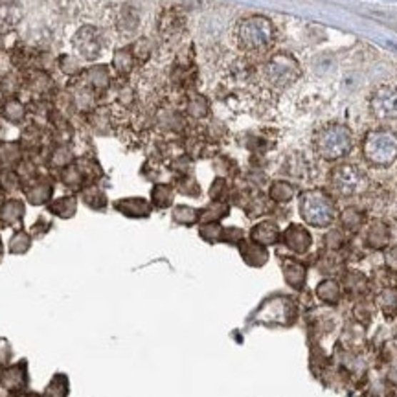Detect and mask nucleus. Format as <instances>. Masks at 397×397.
Segmentation results:
<instances>
[{
  "mask_svg": "<svg viewBox=\"0 0 397 397\" xmlns=\"http://www.w3.org/2000/svg\"><path fill=\"white\" fill-rule=\"evenodd\" d=\"M238 46L246 54H265L274 46L276 28L271 19L263 15H251L238 22L236 26Z\"/></svg>",
  "mask_w": 397,
  "mask_h": 397,
  "instance_id": "f257e3e1",
  "label": "nucleus"
},
{
  "mask_svg": "<svg viewBox=\"0 0 397 397\" xmlns=\"http://www.w3.org/2000/svg\"><path fill=\"white\" fill-rule=\"evenodd\" d=\"M313 147L322 160L337 162L350 155L353 149V134L342 124H329L316 131L313 136Z\"/></svg>",
  "mask_w": 397,
  "mask_h": 397,
  "instance_id": "f03ea898",
  "label": "nucleus"
},
{
  "mask_svg": "<svg viewBox=\"0 0 397 397\" xmlns=\"http://www.w3.org/2000/svg\"><path fill=\"white\" fill-rule=\"evenodd\" d=\"M298 212L307 225L315 228H328L337 219V206L331 195L324 190H307L300 195Z\"/></svg>",
  "mask_w": 397,
  "mask_h": 397,
  "instance_id": "7ed1b4c3",
  "label": "nucleus"
},
{
  "mask_svg": "<svg viewBox=\"0 0 397 397\" xmlns=\"http://www.w3.org/2000/svg\"><path fill=\"white\" fill-rule=\"evenodd\" d=\"M363 155L373 168H388L397 160V133L392 129H373L363 140Z\"/></svg>",
  "mask_w": 397,
  "mask_h": 397,
  "instance_id": "20e7f679",
  "label": "nucleus"
},
{
  "mask_svg": "<svg viewBox=\"0 0 397 397\" xmlns=\"http://www.w3.org/2000/svg\"><path fill=\"white\" fill-rule=\"evenodd\" d=\"M263 74L268 85L276 86V89H287L300 79L302 66H300L296 57H293L291 54L280 52L265 63Z\"/></svg>",
  "mask_w": 397,
  "mask_h": 397,
  "instance_id": "39448f33",
  "label": "nucleus"
},
{
  "mask_svg": "<svg viewBox=\"0 0 397 397\" xmlns=\"http://www.w3.org/2000/svg\"><path fill=\"white\" fill-rule=\"evenodd\" d=\"M331 186L342 197H355L370 188L366 173L355 164H338L331 171Z\"/></svg>",
  "mask_w": 397,
  "mask_h": 397,
  "instance_id": "423d86ee",
  "label": "nucleus"
},
{
  "mask_svg": "<svg viewBox=\"0 0 397 397\" xmlns=\"http://www.w3.org/2000/svg\"><path fill=\"white\" fill-rule=\"evenodd\" d=\"M72 50L76 57H79L81 61H86V63L96 61L101 56V50H104L101 31L96 26H91V24L81 26L72 37Z\"/></svg>",
  "mask_w": 397,
  "mask_h": 397,
  "instance_id": "0eeeda50",
  "label": "nucleus"
},
{
  "mask_svg": "<svg viewBox=\"0 0 397 397\" xmlns=\"http://www.w3.org/2000/svg\"><path fill=\"white\" fill-rule=\"evenodd\" d=\"M370 111L377 120L397 118V85H381L370 96Z\"/></svg>",
  "mask_w": 397,
  "mask_h": 397,
  "instance_id": "6e6552de",
  "label": "nucleus"
},
{
  "mask_svg": "<svg viewBox=\"0 0 397 397\" xmlns=\"http://www.w3.org/2000/svg\"><path fill=\"white\" fill-rule=\"evenodd\" d=\"M281 241L294 254H306L313 245V238L309 230L302 225H289L281 233Z\"/></svg>",
  "mask_w": 397,
  "mask_h": 397,
  "instance_id": "1a4fd4ad",
  "label": "nucleus"
},
{
  "mask_svg": "<svg viewBox=\"0 0 397 397\" xmlns=\"http://www.w3.org/2000/svg\"><path fill=\"white\" fill-rule=\"evenodd\" d=\"M79 78L83 79V89L89 92H96L101 94L109 89L111 85V70L107 65H96L91 66L89 70H85L83 74H79Z\"/></svg>",
  "mask_w": 397,
  "mask_h": 397,
  "instance_id": "9d476101",
  "label": "nucleus"
},
{
  "mask_svg": "<svg viewBox=\"0 0 397 397\" xmlns=\"http://www.w3.org/2000/svg\"><path fill=\"white\" fill-rule=\"evenodd\" d=\"M186 17L181 9H166L159 19V31L164 39H175L184 31Z\"/></svg>",
  "mask_w": 397,
  "mask_h": 397,
  "instance_id": "9b49d317",
  "label": "nucleus"
},
{
  "mask_svg": "<svg viewBox=\"0 0 397 397\" xmlns=\"http://www.w3.org/2000/svg\"><path fill=\"white\" fill-rule=\"evenodd\" d=\"M24 9L17 0H0V34L11 31L21 24Z\"/></svg>",
  "mask_w": 397,
  "mask_h": 397,
  "instance_id": "f8f14e48",
  "label": "nucleus"
},
{
  "mask_svg": "<svg viewBox=\"0 0 397 397\" xmlns=\"http://www.w3.org/2000/svg\"><path fill=\"white\" fill-rule=\"evenodd\" d=\"M392 239V232H390V226L381 219H373L370 225L366 226V233H364V241L370 248L373 251H383L386 248Z\"/></svg>",
  "mask_w": 397,
  "mask_h": 397,
  "instance_id": "ddd939ff",
  "label": "nucleus"
},
{
  "mask_svg": "<svg viewBox=\"0 0 397 397\" xmlns=\"http://www.w3.org/2000/svg\"><path fill=\"white\" fill-rule=\"evenodd\" d=\"M26 370H24V364H17V366H11V368H6L2 373H0V384H2V388L8 390L9 393H21L24 392L26 388Z\"/></svg>",
  "mask_w": 397,
  "mask_h": 397,
  "instance_id": "4468645a",
  "label": "nucleus"
},
{
  "mask_svg": "<svg viewBox=\"0 0 397 397\" xmlns=\"http://www.w3.org/2000/svg\"><path fill=\"white\" fill-rule=\"evenodd\" d=\"M281 239V232L274 221H261L251 230V241L261 246L276 245Z\"/></svg>",
  "mask_w": 397,
  "mask_h": 397,
  "instance_id": "2eb2a0df",
  "label": "nucleus"
},
{
  "mask_svg": "<svg viewBox=\"0 0 397 397\" xmlns=\"http://www.w3.org/2000/svg\"><path fill=\"white\" fill-rule=\"evenodd\" d=\"M114 208L124 216L131 217V219H144L151 213V204L147 203L146 198L140 197H131V198H121L114 203Z\"/></svg>",
  "mask_w": 397,
  "mask_h": 397,
  "instance_id": "dca6fc26",
  "label": "nucleus"
},
{
  "mask_svg": "<svg viewBox=\"0 0 397 397\" xmlns=\"http://www.w3.org/2000/svg\"><path fill=\"white\" fill-rule=\"evenodd\" d=\"M114 24H116V30L120 31L121 35H133L140 26L139 11H136L133 6H121L116 11Z\"/></svg>",
  "mask_w": 397,
  "mask_h": 397,
  "instance_id": "f3484780",
  "label": "nucleus"
},
{
  "mask_svg": "<svg viewBox=\"0 0 397 397\" xmlns=\"http://www.w3.org/2000/svg\"><path fill=\"white\" fill-rule=\"evenodd\" d=\"M24 213H26L24 203L19 198H9L0 206V223L4 226H17L24 219Z\"/></svg>",
  "mask_w": 397,
  "mask_h": 397,
  "instance_id": "a211bd4d",
  "label": "nucleus"
},
{
  "mask_svg": "<svg viewBox=\"0 0 397 397\" xmlns=\"http://www.w3.org/2000/svg\"><path fill=\"white\" fill-rule=\"evenodd\" d=\"M26 105L19 98H6L0 105V116L14 126H21L22 121L26 120Z\"/></svg>",
  "mask_w": 397,
  "mask_h": 397,
  "instance_id": "6ab92c4d",
  "label": "nucleus"
},
{
  "mask_svg": "<svg viewBox=\"0 0 397 397\" xmlns=\"http://www.w3.org/2000/svg\"><path fill=\"white\" fill-rule=\"evenodd\" d=\"M281 271H283L285 281H287L291 287L302 289L307 276V271L302 263H298L294 259H283V261H281Z\"/></svg>",
  "mask_w": 397,
  "mask_h": 397,
  "instance_id": "aec40b11",
  "label": "nucleus"
},
{
  "mask_svg": "<svg viewBox=\"0 0 397 397\" xmlns=\"http://www.w3.org/2000/svg\"><path fill=\"white\" fill-rule=\"evenodd\" d=\"M134 65H136V59H134V54L133 50H131V46L118 48L116 52H114L113 69L120 78L129 76V74L134 70Z\"/></svg>",
  "mask_w": 397,
  "mask_h": 397,
  "instance_id": "412c9836",
  "label": "nucleus"
},
{
  "mask_svg": "<svg viewBox=\"0 0 397 397\" xmlns=\"http://www.w3.org/2000/svg\"><path fill=\"white\" fill-rule=\"evenodd\" d=\"M376 306L386 318L397 315V287H383L376 296Z\"/></svg>",
  "mask_w": 397,
  "mask_h": 397,
  "instance_id": "4be33fe9",
  "label": "nucleus"
},
{
  "mask_svg": "<svg viewBox=\"0 0 397 397\" xmlns=\"http://www.w3.org/2000/svg\"><path fill=\"white\" fill-rule=\"evenodd\" d=\"M26 198L31 204H44L52 195V184L46 181H34L26 186Z\"/></svg>",
  "mask_w": 397,
  "mask_h": 397,
  "instance_id": "5701e85b",
  "label": "nucleus"
},
{
  "mask_svg": "<svg viewBox=\"0 0 397 397\" xmlns=\"http://www.w3.org/2000/svg\"><path fill=\"white\" fill-rule=\"evenodd\" d=\"M341 223L348 232H358L364 226V223H366V213L355 206H348L341 213Z\"/></svg>",
  "mask_w": 397,
  "mask_h": 397,
  "instance_id": "b1692460",
  "label": "nucleus"
},
{
  "mask_svg": "<svg viewBox=\"0 0 397 397\" xmlns=\"http://www.w3.org/2000/svg\"><path fill=\"white\" fill-rule=\"evenodd\" d=\"M241 256L248 265H254V267H259V265H263L267 261L268 254L265 251V246L258 245V243H243L241 245Z\"/></svg>",
  "mask_w": 397,
  "mask_h": 397,
  "instance_id": "393cba45",
  "label": "nucleus"
},
{
  "mask_svg": "<svg viewBox=\"0 0 397 397\" xmlns=\"http://www.w3.org/2000/svg\"><path fill=\"white\" fill-rule=\"evenodd\" d=\"M294 194H296L294 186L287 181L272 182L271 190H268V197H271L274 203H280V204H285V203H289V201H293Z\"/></svg>",
  "mask_w": 397,
  "mask_h": 397,
  "instance_id": "a878e982",
  "label": "nucleus"
},
{
  "mask_svg": "<svg viewBox=\"0 0 397 397\" xmlns=\"http://www.w3.org/2000/svg\"><path fill=\"white\" fill-rule=\"evenodd\" d=\"M76 208H78L76 198L69 195V197H61L57 198V201H54V203L50 204V212H52L54 216L61 217V219H70V217L76 213Z\"/></svg>",
  "mask_w": 397,
  "mask_h": 397,
  "instance_id": "bb28decb",
  "label": "nucleus"
},
{
  "mask_svg": "<svg viewBox=\"0 0 397 397\" xmlns=\"http://www.w3.org/2000/svg\"><path fill=\"white\" fill-rule=\"evenodd\" d=\"M316 294H318L320 300H324V302L337 303L342 296V289L341 285L335 280H324L316 287Z\"/></svg>",
  "mask_w": 397,
  "mask_h": 397,
  "instance_id": "cd10ccee",
  "label": "nucleus"
},
{
  "mask_svg": "<svg viewBox=\"0 0 397 397\" xmlns=\"http://www.w3.org/2000/svg\"><path fill=\"white\" fill-rule=\"evenodd\" d=\"M198 219H201V210H195V208L186 206V204L175 206V210H173V221L179 223V225L191 226L195 225Z\"/></svg>",
  "mask_w": 397,
  "mask_h": 397,
  "instance_id": "c85d7f7f",
  "label": "nucleus"
},
{
  "mask_svg": "<svg viewBox=\"0 0 397 397\" xmlns=\"http://www.w3.org/2000/svg\"><path fill=\"white\" fill-rule=\"evenodd\" d=\"M175 191L168 184H156L151 191V201L156 208H168L173 204Z\"/></svg>",
  "mask_w": 397,
  "mask_h": 397,
  "instance_id": "c756f323",
  "label": "nucleus"
},
{
  "mask_svg": "<svg viewBox=\"0 0 397 397\" xmlns=\"http://www.w3.org/2000/svg\"><path fill=\"white\" fill-rule=\"evenodd\" d=\"M31 246V236L26 232V230H17V232L11 236L9 239V252L11 254H26L30 251Z\"/></svg>",
  "mask_w": 397,
  "mask_h": 397,
  "instance_id": "7c9ffc66",
  "label": "nucleus"
},
{
  "mask_svg": "<svg viewBox=\"0 0 397 397\" xmlns=\"http://www.w3.org/2000/svg\"><path fill=\"white\" fill-rule=\"evenodd\" d=\"M79 61H81L79 57L63 54V56L59 57V61H57V65H59L61 72L69 74V76H72V78H78L79 74H83V66Z\"/></svg>",
  "mask_w": 397,
  "mask_h": 397,
  "instance_id": "2f4dec72",
  "label": "nucleus"
},
{
  "mask_svg": "<svg viewBox=\"0 0 397 397\" xmlns=\"http://www.w3.org/2000/svg\"><path fill=\"white\" fill-rule=\"evenodd\" d=\"M226 213H228V206H225V204H221V203H216L201 212V219L208 221V223H217V221L223 219Z\"/></svg>",
  "mask_w": 397,
  "mask_h": 397,
  "instance_id": "473e14b6",
  "label": "nucleus"
},
{
  "mask_svg": "<svg viewBox=\"0 0 397 397\" xmlns=\"http://www.w3.org/2000/svg\"><path fill=\"white\" fill-rule=\"evenodd\" d=\"M69 393V384H66V377L57 376L52 383L48 384L44 397H66Z\"/></svg>",
  "mask_w": 397,
  "mask_h": 397,
  "instance_id": "72a5a7b5",
  "label": "nucleus"
},
{
  "mask_svg": "<svg viewBox=\"0 0 397 397\" xmlns=\"http://www.w3.org/2000/svg\"><path fill=\"white\" fill-rule=\"evenodd\" d=\"M83 198H85V203L91 208H94V210H104L105 204H107V198H105V195L101 194L98 188H89V190L83 194Z\"/></svg>",
  "mask_w": 397,
  "mask_h": 397,
  "instance_id": "f704fd0d",
  "label": "nucleus"
},
{
  "mask_svg": "<svg viewBox=\"0 0 397 397\" xmlns=\"http://www.w3.org/2000/svg\"><path fill=\"white\" fill-rule=\"evenodd\" d=\"M346 285H348V289L353 291L357 294H363L364 291L368 289V280L361 274V272H350L348 276H346Z\"/></svg>",
  "mask_w": 397,
  "mask_h": 397,
  "instance_id": "c9c22d12",
  "label": "nucleus"
},
{
  "mask_svg": "<svg viewBox=\"0 0 397 397\" xmlns=\"http://www.w3.org/2000/svg\"><path fill=\"white\" fill-rule=\"evenodd\" d=\"M131 50H133L136 63H144V61H147L149 56H151V44H149L147 39H139L136 43H133L131 44Z\"/></svg>",
  "mask_w": 397,
  "mask_h": 397,
  "instance_id": "e433bc0d",
  "label": "nucleus"
},
{
  "mask_svg": "<svg viewBox=\"0 0 397 397\" xmlns=\"http://www.w3.org/2000/svg\"><path fill=\"white\" fill-rule=\"evenodd\" d=\"M201 238L210 243L221 241L223 239V228L217 223H206L204 226H201Z\"/></svg>",
  "mask_w": 397,
  "mask_h": 397,
  "instance_id": "4c0bfd02",
  "label": "nucleus"
},
{
  "mask_svg": "<svg viewBox=\"0 0 397 397\" xmlns=\"http://www.w3.org/2000/svg\"><path fill=\"white\" fill-rule=\"evenodd\" d=\"M188 109H190L191 116L203 118V116H206V113H208V104L204 101V98H195V99H191L190 107Z\"/></svg>",
  "mask_w": 397,
  "mask_h": 397,
  "instance_id": "58836bf2",
  "label": "nucleus"
},
{
  "mask_svg": "<svg viewBox=\"0 0 397 397\" xmlns=\"http://www.w3.org/2000/svg\"><path fill=\"white\" fill-rule=\"evenodd\" d=\"M384 263H386V268L397 272V245L384 248Z\"/></svg>",
  "mask_w": 397,
  "mask_h": 397,
  "instance_id": "ea45409f",
  "label": "nucleus"
},
{
  "mask_svg": "<svg viewBox=\"0 0 397 397\" xmlns=\"http://www.w3.org/2000/svg\"><path fill=\"white\" fill-rule=\"evenodd\" d=\"M6 43H4V34H0V52H4Z\"/></svg>",
  "mask_w": 397,
  "mask_h": 397,
  "instance_id": "a19ab883",
  "label": "nucleus"
},
{
  "mask_svg": "<svg viewBox=\"0 0 397 397\" xmlns=\"http://www.w3.org/2000/svg\"><path fill=\"white\" fill-rule=\"evenodd\" d=\"M2 254H4V246H2V239H0V259H2Z\"/></svg>",
  "mask_w": 397,
  "mask_h": 397,
  "instance_id": "79ce46f5",
  "label": "nucleus"
},
{
  "mask_svg": "<svg viewBox=\"0 0 397 397\" xmlns=\"http://www.w3.org/2000/svg\"><path fill=\"white\" fill-rule=\"evenodd\" d=\"M393 342H396V348H397V329H396V333H393Z\"/></svg>",
  "mask_w": 397,
  "mask_h": 397,
  "instance_id": "37998d69",
  "label": "nucleus"
},
{
  "mask_svg": "<svg viewBox=\"0 0 397 397\" xmlns=\"http://www.w3.org/2000/svg\"><path fill=\"white\" fill-rule=\"evenodd\" d=\"M396 219H397V210H396Z\"/></svg>",
  "mask_w": 397,
  "mask_h": 397,
  "instance_id": "c03bdc74",
  "label": "nucleus"
}]
</instances>
